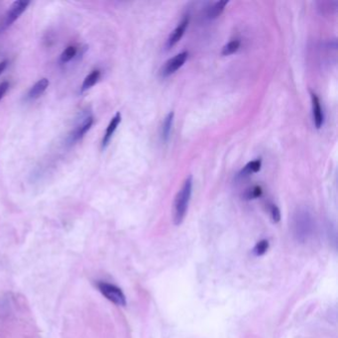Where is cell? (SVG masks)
<instances>
[{"mask_svg":"<svg viewBox=\"0 0 338 338\" xmlns=\"http://www.w3.org/2000/svg\"><path fill=\"white\" fill-rule=\"evenodd\" d=\"M291 229L296 241L298 243L309 242L316 231V221L312 212L304 207L298 208L293 214Z\"/></svg>","mask_w":338,"mask_h":338,"instance_id":"1","label":"cell"},{"mask_svg":"<svg viewBox=\"0 0 338 338\" xmlns=\"http://www.w3.org/2000/svg\"><path fill=\"white\" fill-rule=\"evenodd\" d=\"M193 193V177L190 176L184 180L181 189L178 193L174 205V223L181 224L187 215L190 200Z\"/></svg>","mask_w":338,"mask_h":338,"instance_id":"2","label":"cell"},{"mask_svg":"<svg viewBox=\"0 0 338 338\" xmlns=\"http://www.w3.org/2000/svg\"><path fill=\"white\" fill-rule=\"evenodd\" d=\"M97 287L102 296L112 303L118 306H125L127 304L125 294L116 285L104 281H99Z\"/></svg>","mask_w":338,"mask_h":338,"instance_id":"3","label":"cell"},{"mask_svg":"<svg viewBox=\"0 0 338 338\" xmlns=\"http://www.w3.org/2000/svg\"><path fill=\"white\" fill-rule=\"evenodd\" d=\"M29 4V1H24V0H17V1H14L4 16L3 22L1 24V31L10 27L27 9Z\"/></svg>","mask_w":338,"mask_h":338,"instance_id":"4","label":"cell"},{"mask_svg":"<svg viewBox=\"0 0 338 338\" xmlns=\"http://www.w3.org/2000/svg\"><path fill=\"white\" fill-rule=\"evenodd\" d=\"M94 124V116L90 113H86L81 117V120L79 121L78 125L73 130V132L69 136V143L74 144L77 141L83 138V136L86 134V132L90 129V127Z\"/></svg>","mask_w":338,"mask_h":338,"instance_id":"5","label":"cell"},{"mask_svg":"<svg viewBox=\"0 0 338 338\" xmlns=\"http://www.w3.org/2000/svg\"><path fill=\"white\" fill-rule=\"evenodd\" d=\"M188 52H182L167 60L160 71V76L162 78H167L176 73L184 64V61L188 59Z\"/></svg>","mask_w":338,"mask_h":338,"instance_id":"6","label":"cell"},{"mask_svg":"<svg viewBox=\"0 0 338 338\" xmlns=\"http://www.w3.org/2000/svg\"><path fill=\"white\" fill-rule=\"evenodd\" d=\"M189 21H190L189 16H184L182 18V20L179 22V24L174 30V32L170 35V37H169V39L167 41V49L172 48L173 46H175L181 39L182 35L184 34V32H186V30L188 28Z\"/></svg>","mask_w":338,"mask_h":338,"instance_id":"7","label":"cell"},{"mask_svg":"<svg viewBox=\"0 0 338 338\" xmlns=\"http://www.w3.org/2000/svg\"><path fill=\"white\" fill-rule=\"evenodd\" d=\"M49 84H50V81L46 78L38 80L28 91V95H27L28 99L34 100V99H37L38 98H40L44 94L45 90L49 86Z\"/></svg>","mask_w":338,"mask_h":338,"instance_id":"8","label":"cell"},{"mask_svg":"<svg viewBox=\"0 0 338 338\" xmlns=\"http://www.w3.org/2000/svg\"><path fill=\"white\" fill-rule=\"evenodd\" d=\"M120 122H121V114L120 112H117L114 117L111 119V121L109 122V124L106 128V131H105V134L103 136V139H102V148H106L115 132V130L117 129L118 125L120 124Z\"/></svg>","mask_w":338,"mask_h":338,"instance_id":"9","label":"cell"},{"mask_svg":"<svg viewBox=\"0 0 338 338\" xmlns=\"http://www.w3.org/2000/svg\"><path fill=\"white\" fill-rule=\"evenodd\" d=\"M312 101H313V115L314 122L318 129H319L323 124V113L320 106V102L317 95L312 94Z\"/></svg>","mask_w":338,"mask_h":338,"instance_id":"10","label":"cell"},{"mask_svg":"<svg viewBox=\"0 0 338 338\" xmlns=\"http://www.w3.org/2000/svg\"><path fill=\"white\" fill-rule=\"evenodd\" d=\"M261 160L260 159H257V160H254L252 162H249L247 165H246L237 175V179H245V178H247L249 177L251 174L253 173H257L258 171H260L261 169Z\"/></svg>","mask_w":338,"mask_h":338,"instance_id":"11","label":"cell"},{"mask_svg":"<svg viewBox=\"0 0 338 338\" xmlns=\"http://www.w3.org/2000/svg\"><path fill=\"white\" fill-rule=\"evenodd\" d=\"M100 76H101V73L99 70H95V71H92L83 80L82 82V85H81V92H84L86 90H88L89 88H91L92 86H94L98 81L100 79Z\"/></svg>","mask_w":338,"mask_h":338,"instance_id":"12","label":"cell"},{"mask_svg":"<svg viewBox=\"0 0 338 338\" xmlns=\"http://www.w3.org/2000/svg\"><path fill=\"white\" fill-rule=\"evenodd\" d=\"M173 121H174V112H170L164 119L163 126H162V138L164 142H167L170 138L171 131H172V126H173Z\"/></svg>","mask_w":338,"mask_h":338,"instance_id":"13","label":"cell"},{"mask_svg":"<svg viewBox=\"0 0 338 338\" xmlns=\"http://www.w3.org/2000/svg\"><path fill=\"white\" fill-rule=\"evenodd\" d=\"M228 4V1L224 0V1H218L215 2L209 9L207 12V17L209 19H215L218 18L224 10L225 6Z\"/></svg>","mask_w":338,"mask_h":338,"instance_id":"14","label":"cell"},{"mask_svg":"<svg viewBox=\"0 0 338 338\" xmlns=\"http://www.w3.org/2000/svg\"><path fill=\"white\" fill-rule=\"evenodd\" d=\"M270 247V243L267 239H263L260 240L255 246L252 250V253L255 257H261L263 255H265L267 253V251L269 250Z\"/></svg>","mask_w":338,"mask_h":338,"instance_id":"15","label":"cell"},{"mask_svg":"<svg viewBox=\"0 0 338 338\" xmlns=\"http://www.w3.org/2000/svg\"><path fill=\"white\" fill-rule=\"evenodd\" d=\"M78 50L75 46H69L63 53H61L60 57V61L61 64L69 63L70 60H72L76 56H77Z\"/></svg>","mask_w":338,"mask_h":338,"instance_id":"16","label":"cell"},{"mask_svg":"<svg viewBox=\"0 0 338 338\" xmlns=\"http://www.w3.org/2000/svg\"><path fill=\"white\" fill-rule=\"evenodd\" d=\"M239 47H240V41L239 40H232L222 48L221 54L223 56H229V55L237 52Z\"/></svg>","mask_w":338,"mask_h":338,"instance_id":"17","label":"cell"},{"mask_svg":"<svg viewBox=\"0 0 338 338\" xmlns=\"http://www.w3.org/2000/svg\"><path fill=\"white\" fill-rule=\"evenodd\" d=\"M262 196V189L258 186H255L249 190H247L244 194V199L250 200V199H258Z\"/></svg>","mask_w":338,"mask_h":338,"instance_id":"18","label":"cell"},{"mask_svg":"<svg viewBox=\"0 0 338 338\" xmlns=\"http://www.w3.org/2000/svg\"><path fill=\"white\" fill-rule=\"evenodd\" d=\"M270 213H271V218L275 223H278L281 220V211L277 205L272 204L270 206Z\"/></svg>","mask_w":338,"mask_h":338,"instance_id":"19","label":"cell"},{"mask_svg":"<svg viewBox=\"0 0 338 338\" xmlns=\"http://www.w3.org/2000/svg\"><path fill=\"white\" fill-rule=\"evenodd\" d=\"M9 88V82L8 81H2L0 83V100L2 99V98L5 96Z\"/></svg>","mask_w":338,"mask_h":338,"instance_id":"20","label":"cell"},{"mask_svg":"<svg viewBox=\"0 0 338 338\" xmlns=\"http://www.w3.org/2000/svg\"><path fill=\"white\" fill-rule=\"evenodd\" d=\"M6 67H7V60L0 61V75H1L4 72Z\"/></svg>","mask_w":338,"mask_h":338,"instance_id":"21","label":"cell"}]
</instances>
